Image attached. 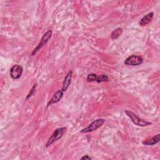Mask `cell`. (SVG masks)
Segmentation results:
<instances>
[{
  "label": "cell",
  "instance_id": "obj_1",
  "mask_svg": "<svg viewBox=\"0 0 160 160\" xmlns=\"http://www.w3.org/2000/svg\"><path fill=\"white\" fill-rule=\"evenodd\" d=\"M125 113L130 118V119L132 122V123L138 126L145 127V126L152 124V123L151 122L140 118L137 114H136L134 112H133L129 110H126Z\"/></svg>",
  "mask_w": 160,
  "mask_h": 160
},
{
  "label": "cell",
  "instance_id": "obj_2",
  "mask_svg": "<svg viewBox=\"0 0 160 160\" xmlns=\"http://www.w3.org/2000/svg\"><path fill=\"white\" fill-rule=\"evenodd\" d=\"M66 129H67L66 127H62V128H59L56 129L52 132V134H51V136H50V138H49V139L48 140L45 146L46 148L49 147L54 142L60 139L65 133Z\"/></svg>",
  "mask_w": 160,
  "mask_h": 160
},
{
  "label": "cell",
  "instance_id": "obj_3",
  "mask_svg": "<svg viewBox=\"0 0 160 160\" xmlns=\"http://www.w3.org/2000/svg\"><path fill=\"white\" fill-rule=\"evenodd\" d=\"M52 34V31L51 29H48L47 30L44 34L42 35L40 42H39V44L37 45V46L33 49L32 53H31V56H34L38 51H39L44 45L46 44V43L49 41V40L51 39V36Z\"/></svg>",
  "mask_w": 160,
  "mask_h": 160
},
{
  "label": "cell",
  "instance_id": "obj_4",
  "mask_svg": "<svg viewBox=\"0 0 160 160\" xmlns=\"http://www.w3.org/2000/svg\"><path fill=\"white\" fill-rule=\"evenodd\" d=\"M105 120L102 118L97 119L94 120L91 123H90L87 127L84 129H82L80 131L81 133H88L97 130L98 128L101 127L102 124L104 123Z\"/></svg>",
  "mask_w": 160,
  "mask_h": 160
},
{
  "label": "cell",
  "instance_id": "obj_5",
  "mask_svg": "<svg viewBox=\"0 0 160 160\" xmlns=\"http://www.w3.org/2000/svg\"><path fill=\"white\" fill-rule=\"evenodd\" d=\"M143 62V59L141 56L138 55H131L128 57L125 61L124 64L126 66H136L141 64Z\"/></svg>",
  "mask_w": 160,
  "mask_h": 160
},
{
  "label": "cell",
  "instance_id": "obj_6",
  "mask_svg": "<svg viewBox=\"0 0 160 160\" xmlns=\"http://www.w3.org/2000/svg\"><path fill=\"white\" fill-rule=\"evenodd\" d=\"M22 72H23V68L19 64L13 65L9 71V74L11 78L14 80L19 79L21 77Z\"/></svg>",
  "mask_w": 160,
  "mask_h": 160
},
{
  "label": "cell",
  "instance_id": "obj_7",
  "mask_svg": "<svg viewBox=\"0 0 160 160\" xmlns=\"http://www.w3.org/2000/svg\"><path fill=\"white\" fill-rule=\"evenodd\" d=\"M64 95V92L61 90V89H59L58 91H57L52 96V98H51V99L49 101V102L47 104V108L49 107V106L56 104L58 102L60 101V100L62 99V96Z\"/></svg>",
  "mask_w": 160,
  "mask_h": 160
},
{
  "label": "cell",
  "instance_id": "obj_8",
  "mask_svg": "<svg viewBox=\"0 0 160 160\" xmlns=\"http://www.w3.org/2000/svg\"><path fill=\"white\" fill-rule=\"evenodd\" d=\"M72 71H69L66 74L65 76L62 84V88L61 90L64 92L69 87L71 83V80H72Z\"/></svg>",
  "mask_w": 160,
  "mask_h": 160
},
{
  "label": "cell",
  "instance_id": "obj_9",
  "mask_svg": "<svg viewBox=\"0 0 160 160\" xmlns=\"http://www.w3.org/2000/svg\"><path fill=\"white\" fill-rule=\"evenodd\" d=\"M153 17H154V12H150L149 13H148L147 14H146L144 16H143L139 22V24L141 26H146L147 24H149L152 19H153Z\"/></svg>",
  "mask_w": 160,
  "mask_h": 160
},
{
  "label": "cell",
  "instance_id": "obj_10",
  "mask_svg": "<svg viewBox=\"0 0 160 160\" xmlns=\"http://www.w3.org/2000/svg\"><path fill=\"white\" fill-rule=\"evenodd\" d=\"M159 140H160V134H158L149 139L144 140L142 142V144L146 146H153L158 143L159 142Z\"/></svg>",
  "mask_w": 160,
  "mask_h": 160
},
{
  "label": "cell",
  "instance_id": "obj_11",
  "mask_svg": "<svg viewBox=\"0 0 160 160\" xmlns=\"http://www.w3.org/2000/svg\"><path fill=\"white\" fill-rule=\"evenodd\" d=\"M122 33V29L121 28H118L114 29L111 33V38L112 40L117 39Z\"/></svg>",
  "mask_w": 160,
  "mask_h": 160
},
{
  "label": "cell",
  "instance_id": "obj_12",
  "mask_svg": "<svg viewBox=\"0 0 160 160\" xmlns=\"http://www.w3.org/2000/svg\"><path fill=\"white\" fill-rule=\"evenodd\" d=\"M109 81V78L106 74H101L97 76L96 82H108Z\"/></svg>",
  "mask_w": 160,
  "mask_h": 160
},
{
  "label": "cell",
  "instance_id": "obj_13",
  "mask_svg": "<svg viewBox=\"0 0 160 160\" xmlns=\"http://www.w3.org/2000/svg\"><path fill=\"white\" fill-rule=\"evenodd\" d=\"M97 74H94V73H91V74H89L87 76L86 79L88 82H95L96 81V78L97 77Z\"/></svg>",
  "mask_w": 160,
  "mask_h": 160
},
{
  "label": "cell",
  "instance_id": "obj_14",
  "mask_svg": "<svg viewBox=\"0 0 160 160\" xmlns=\"http://www.w3.org/2000/svg\"><path fill=\"white\" fill-rule=\"evenodd\" d=\"M36 86H37V84H34L33 85V86L32 87V88H31V89L30 90L29 92L28 93V95H27V96H26V100H27V99H28L29 98H30L32 96V94H34V92H35V91H36Z\"/></svg>",
  "mask_w": 160,
  "mask_h": 160
},
{
  "label": "cell",
  "instance_id": "obj_15",
  "mask_svg": "<svg viewBox=\"0 0 160 160\" xmlns=\"http://www.w3.org/2000/svg\"><path fill=\"white\" fill-rule=\"evenodd\" d=\"M81 159H85V160H90L91 159V158L88 155H84V156L81 158Z\"/></svg>",
  "mask_w": 160,
  "mask_h": 160
}]
</instances>
